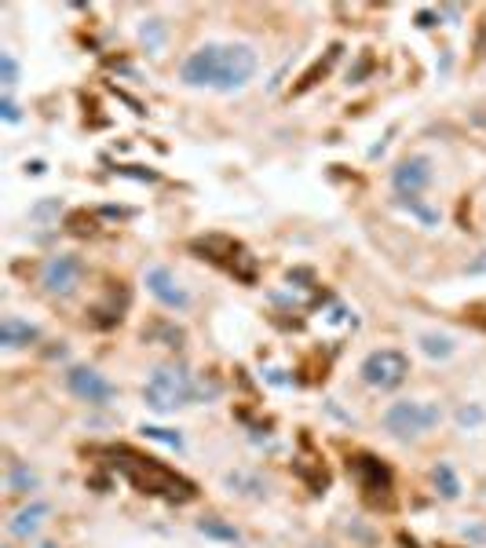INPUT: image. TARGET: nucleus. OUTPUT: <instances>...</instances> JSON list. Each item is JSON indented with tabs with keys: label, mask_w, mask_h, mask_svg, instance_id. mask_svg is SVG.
Returning <instances> with one entry per match:
<instances>
[{
	"label": "nucleus",
	"mask_w": 486,
	"mask_h": 548,
	"mask_svg": "<svg viewBox=\"0 0 486 548\" xmlns=\"http://www.w3.org/2000/svg\"><path fill=\"white\" fill-rule=\"evenodd\" d=\"M468 274H486V253H479V260L468 264Z\"/></svg>",
	"instance_id": "aec40b11"
},
{
	"label": "nucleus",
	"mask_w": 486,
	"mask_h": 548,
	"mask_svg": "<svg viewBox=\"0 0 486 548\" xmlns=\"http://www.w3.org/2000/svg\"><path fill=\"white\" fill-rule=\"evenodd\" d=\"M143 399H147V406L154 413H176L180 406H187V402L194 399L191 373H187L183 366H176V362L158 366L154 373H150L147 388H143Z\"/></svg>",
	"instance_id": "f03ea898"
},
{
	"label": "nucleus",
	"mask_w": 486,
	"mask_h": 548,
	"mask_svg": "<svg viewBox=\"0 0 486 548\" xmlns=\"http://www.w3.org/2000/svg\"><path fill=\"white\" fill-rule=\"evenodd\" d=\"M41 548H55V545H41Z\"/></svg>",
	"instance_id": "412c9836"
},
{
	"label": "nucleus",
	"mask_w": 486,
	"mask_h": 548,
	"mask_svg": "<svg viewBox=\"0 0 486 548\" xmlns=\"http://www.w3.org/2000/svg\"><path fill=\"white\" fill-rule=\"evenodd\" d=\"M37 472H30L26 464H11V472H8V490L11 494H30V490H37Z\"/></svg>",
	"instance_id": "f8f14e48"
},
{
	"label": "nucleus",
	"mask_w": 486,
	"mask_h": 548,
	"mask_svg": "<svg viewBox=\"0 0 486 548\" xmlns=\"http://www.w3.org/2000/svg\"><path fill=\"white\" fill-rule=\"evenodd\" d=\"M0 117H4V121H8V125H15V121H22V114H19V103H15V99H11V95H4V99H0Z\"/></svg>",
	"instance_id": "f3484780"
},
{
	"label": "nucleus",
	"mask_w": 486,
	"mask_h": 548,
	"mask_svg": "<svg viewBox=\"0 0 486 548\" xmlns=\"http://www.w3.org/2000/svg\"><path fill=\"white\" fill-rule=\"evenodd\" d=\"M66 388L74 391L77 399L88 402V406H110V399L117 395V388L110 380L92 366H74L66 373Z\"/></svg>",
	"instance_id": "423d86ee"
},
{
	"label": "nucleus",
	"mask_w": 486,
	"mask_h": 548,
	"mask_svg": "<svg viewBox=\"0 0 486 548\" xmlns=\"http://www.w3.org/2000/svg\"><path fill=\"white\" fill-rule=\"evenodd\" d=\"M439 421H443L439 402L402 399V402H391L388 410H384V428H388L395 439H417V435L432 432Z\"/></svg>",
	"instance_id": "7ed1b4c3"
},
{
	"label": "nucleus",
	"mask_w": 486,
	"mask_h": 548,
	"mask_svg": "<svg viewBox=\"0 0 486 548\" xmlns=\"http://www.w3.org/2000/svg\"><path fill=\"white\" fill-rule=\"evenodd\" d=\"M161 19H154V26H143V41H147V48H158V41H161V26H158Z\"/></svg>",
	"instance_id": "6ab92c4d"
},
{
	"label": "nucleus",
	"mask_w": 486,
	"mask_h": 548,
	"mask_svg": "<svg viewBox=\"0 0 486 548\" xmlns=\"http://www.w3.org/2000/svg\"><path fill=\"white\" fill-rule=\"evenodd\" d=\"M435 180L432 172V158L428 154H410V158H402L399 165H395V172H391V187H395V194L399 198H417L421 190H428V183Z\"/></svg>",
	"instance_id": "39448f33"
},
{
	"label": "nucleus",
	"mask_w": 486,
	"mask_h": 548,
	"mask_svg": "<svg viewBox=\"0 0 486 548\" xmlns=\"http://www.w3.org/2000/svg\"><path fill=\"white\" fill-rule=\"evenodd\" d=\"M457 421L465 424V428H468V424H479V421H483V410H479V406H472V410H468V406H465V410L457 413Z\"/></svg>",
	"instance_id": "a211bd4d"
},
{
	"label": "nucleus",
	"mask_w": 486,
	"mask_h": 548,
	"mask_svg": "<svg viewBox=\"0 0 486 548\" xmlns=\"http://www.w3.org/2000/svg\"><path fill=\"white\" fill-rule=\"evenodd\" d=\"M362 380L377 391H395L402 380L410 377V359L395 348H381V351H370L366 359H362Z\"/></svg>",
	"instance_id": "20e7f679"
},
{
	"label": "nucleus",
	"mask_w": 486,
	"mask_h": 548,
	"mask_svg": "<svg viewBox=\"0 0 486 548\" xmlns=\"http://www.w3.org/2000/svg\"><path fill=\"white\" fill-rule=\"evenodd\" d=\"M198 530H201V534H209V538L231 541V545H234V541H238V530L227 527V523H220V519H201Z\"/></svg>",
	"instance_id": "4468645a"
},
{
	"label": "nucleus",
	"mask_w": 486,
	"mask_h": 548,
	"mask_svg": "<svg viewBox=\"0 0 486 548\" xmlns=\"http://www.w3.org/2000/svg\"><path fill=\"white\" fill-rule=\"evenodd\" d=\"M81 260L74 253H59V256H48L41 267V285L48 289L52 296H70L81 282Z\"/></svg>",
	"instance_id": "0eeeda50"
},
{
	"label": "nucleus",
	"mask_w": 486,
	"mask_h": 548,
	"mask_svg": "<svg viewBox=\"0 0 486 548\" xmlns=\"http://www.w3.org/2000/svg\"><path fill=\"white\" fill-rule=\"evenodd\" d=\"M143 435H147V439H158V443H165V446H176V450L183 446L180 435H172L169 428H143Z\"/></svg>",
	"instance_id": "dca6fc26"
},
{
	"label": "nucleus",
	"mask_w": 486,
	"mask_h": 548,
	"mask_svg": "<svg viewBox=\"0 0 486 548\" xmlns=\"http://www.w3.org/2000/svg\"><path fill=\"white\" fill-rule=\"evenodd\" d=\"M432 483L439 486V494H443L446 501H454V497L461 494V483H457V475H454V468H450V464H435Z\"/></svg>",
	"instance_id": "ddd939ff"
},
{
	"label": "nucleus",
	"mask_w": 486,
	"mask_h": 548,
	"mask_svg": "<svg viewBox=\"0 0 486 548\" xmlns=\"http://www.w3.org/2000/svg\"><path fill=\"white\" fill-rule=\"evenodd\" d=\"M253 74L256 52L249 44H201L180 66L183 85L216 88V92H238L253 81Z\"/></svg>",
	"instance_id": "f257e3e1"
},
{
	"label": "nucleus",
	"mask_w": 486,
	"mask_h": 548,
	"mask_svg": "<svg viewBox=\"0 0 486 548\" xmlns=\"http://www.w3.org/2000/svg\"><path fill=\"white\" fill-rule=\"evenodd\" d=\"M0 81H4V88L19 85V63L11 52H0Z\"/></svg>",
	"instance_id": "2eb2a0df"
},
{
	"label": "nucleus",
	"mask_w": 486,
	"mask_h": 548,
	"mask_svg": "<svg viewBox=\"0 0 486 548\" xmlns=\"http://www.w3.org/2000/svg\"><path fill=\"white\" fill-rule=\"evenodd\" d=\"M147 289H150V296H154L158 304L172 307V311H183V307L191 304L187 289H183L180 278H176L169 267H150L147 271Z\"/></svg>",
	"instance_id": "6e6552de"
},
{
	"label": "nucleus",
	"mask_w": 486,
	"mask_h": 548,
	"mask_svg": "<svg viewBox=\"0 0 486 548\" xmlns=\"http://www.w3.org/2000/svg\"><path fill=\"white\" fill-rule=\"evenodd\" d=\"M48 512H52V508L44 505V501H33V505L19 508V512L11 516V523H8V534L11 538H30V534L41 530V523L48 519Z\"/></svg>",
	"instance_id": "1a4fd4ad"
},
{
	"label": "nucleus",
	"mask_w": 486,
	"mask_h": 548,
	"mask_svg": "<svg viewBox=\"0 0 486 548\" xmlns=\"http://www.w3.org/2000/svg\"><path fill=\"white\" fill-rule=\"evenodd\" d=\"M454 337H446V333H424L421 337V351L428 359H450L454 355Z\"/></svg>",
	"instance_id": "9b49d317"
},
{
	"label": "nucleus",
	"mask_w": 486,
	"mask_h": 548,
	"mask_svg": "<svg viewBox=\"0 0 486 548\" xmlns=\"http://www.w3.org/2000/svg\"><path fill=\"white\" fill-rule=\"evenodd\" d=\"M41 337L37 333V326H30V322H22V318H15V315H8L4 322H0V344L4 348H30L33 340Z\"/></svg>",
	"instance_id": "9d476101"
}]
</instances>
